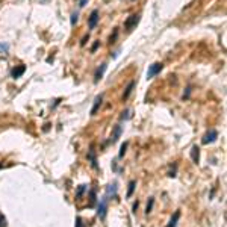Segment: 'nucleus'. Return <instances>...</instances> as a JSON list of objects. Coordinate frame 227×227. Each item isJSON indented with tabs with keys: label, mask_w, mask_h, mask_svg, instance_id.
<instances>
[{
	"label": "nucleus",
	"mask_w": 227,
	"mask_h": 227,
	"mask_svg": "<svg viewBox=\"0 0 227 227\" xmlns=\"http://www.w3.org/2000/svg\"><path fill=\"white\" fill-rule=\"evenodd\" d=\"M88 159L91 162V167L94 170H98V164H97V156H95V150H94V145L89 147V152H88Z\"/></svg>",
	"instance_id": "7"
},
{
	"label": "nucleus",
	"mask_w": 227,
	"mask_h": 227,
	"mask_svg": "<svg viewBox=\"0 0 227 227\" xmlns=\"http://www.w3.org/2000/svg\"><path fill=\"white\" fill-rule=\"evenodd\" d=\"M86 191V185H80L79 188H77V191H76V197L77 198H80L82 195H83V192Z\"/></svg>",
	"instance_id": "18"
},
{
	"label": "nucleus",
	"mask_w": 227,
	"mask_h": 227,
	"mask_svg": "<svg viewBox=\"0 0 227 227\" xmlns=\"http://www.w3.org/2000/svg\"><path fill=\"white\" fill-rule=\"evenodd\" d=\"M189 92H191V86L186 88V94H183V98H188V97H189Z\"/></svg>",
	"instance_id": "28"
},
{
	"label": "nucleus",
	"mask_w": 227,
	"mask_h": 227,
	"mask_svg": "<svg viewBox=\"0 0 227 227\" xmlns=\"http://www.w3.org/2000/svg\"><path fill=\"white\" fill-rule=\"evenodd\" d=\"M98 9H94L92 12H91V15H89V18H88V27L89 29H94L95 26H97V23H98Z\"/></svg>",
	"instance_id": "6"
},
{
	"label": "nucleus",
	"mask_w": 227,
	"mask_h": 227,
	"mask_svg": "<svg viewBox=\"0 0 227 227\" xmlns=\"http://www.w3.org/2000/svg\"><path fill=\"white\" fill-rule=\"evenodd\" d=\"M77 20H79V14H77V12H73V14H71V26H74V24L77 23Z\"/></svg>",
	"instance_id": "21"
},
{
	"label": "nucleus",
	"mask_w": 227,
	"mask_h": 227,
	"mask_svg": "<svg viewBox=\"0 0 227 227\" xmlns=\"http://www.w3.org/2000/svg\"><path fill=\"white\" fill-rule=\"evenodd\" d=\"M107 201H109V198L103 197V198L100 200L98 206H97V216H98L100 219H103V218L106 216V210H107Z\"/></svg>",
	"instance_id": "3"
},
{
	"label": "nucleus",
	"mask_w": 227,
	"mask_h": 227,
	"mask_svg": "<svg viewBox=\"0 0 227 227\" xmlns=\"http://www.w3.org/2000/svg\"><path fill=\"white\" fill-rule=\"evenodd\" d=\"M216 138H218V132H216L215 129H210V130H209V132H206V135L201 138V144H204V145L212 144V142H215V141H216Z\"/></svg>",
	"instance_id": "2"
},
{
	"label": "nucleus",
	"mask_w": 227,
	"mask_h": 227,
	"mask_svg": "<svg viewBox=\"0 0 227 227\" xmlns=\"http://www.w3.org/2000/svg\"><path fill=\"white\" fill-rule=\"evenodd\" d=\"M98 46H100V41H95V43L92 44V47H91V52L94 53V52H95V50L98 49Z\"/></svg>",
	"instance_id": "24"
},
{
	"label": "nucleus",
	"mask_w": 227,
	"mask_h": 227,
	"mask_svg": "<svg viewBox=\"0 0 227 227\" xmlns=\"http://www.w3.org/2000/svg\"><path fill=\"white\" fill-rule=\"evenodd\" d=\"M138 23H139V15H138V14H132V15L124 21V27H126L127 30H132Z\"/></svg>",
	"instance_id": "4"
},
{
	"label": "nucleus",
	"mask_w": 227,
	"mask_h": 227,
	"mask_svg": "<svg viewBox=\"0 0 227 227\" xmlns=\"http://www.w3.org/2000/svg\"><path fill=\"white\" fill-rule=\"evenodd\" d=\"M76 227H83V222H82L80 216H76Z\"/></svg>",
	"instance_id": "23"
},
{
	"label": "nucleus",
	"mask_w": 227,
	"mask_h": 227,
	"mask_svg": "<svg viewBox=\"0 0 227 227\" xmlns=\"http://www.w3.org/2000/svg\"><path fill=\"white\" fill-rule=\"evenodd\" d=\"M130 114H132V110H130V109H126V110L123 112V115H121V120H129V118H130Z\"/></svg>",
	"instance_id": "20"
},
{
	"label": "nucleus",
	"mask_w": 227,
	"mask_h": 227,
	"mask_svg": "<svg viewBox=\"0 0 227 227\" xmlns=\"http://www.w3.org/2000/svg\"><path fill=\"white\" fill-rule=\"evenodd\" d=\"M88 40H89V35H85V37H83V40H82V41H80V46H85V44H86V41H88Z\"/></svg>",
	"instance_id": "27"
},
{
	"label": "nucleus",
	"mask_w": 227,
	"mask_h": 227,
	"mask_svg": "<svg viewBox=\"0 0 227 227\" xmlns=\"http://www.w3.org/2000/svg\"><path fill=\"white\" fill-rule=\"evenodd\" d=\"M8 224H6V218H5V215H2L0 213V227H6Z\"/></svg>",
	"instance_id": "22"
},
{
	"label": "nucleus",
	"mask_w": 227,
	"mask_h": 227,
	"mask_svg": "<svg viewBox=\"0 0 227 227\" xmlns=\"http://www.w3.org/2000/svg\"><path fill=\"white\" fill-rule=\"evenodd\" d=\"M106 68H107L106 62H103V64H100V67H97V70H95V73H94V83H98V82L101 80V77H103Z\"/></svg>",
	"instance_id": "5"
},
{
	"label": "nucleus",
	"mask_w": 227,
	"mask_h": 227,
	"mask_svg": "<svg viewBox=\"0 0 227 227\" xmlns=\"http://www.w3.org/2000/svg\"><path fill=\"white\" fill-rule=\"evenodd\" d=\"M191 159H192L194 164H198V161H200V147L194 145L191 149Z\"/></svg>",
	"instance_id": "12"
},
{
	"label": "nucleus",
	"mask_w": 227,
	"mask_h": 227,
	"mask_svg": "<svg viewBox=\"0 0 227 227\" xmlns=\"http://www.w3.org/2000/svg\"><path fill=\"white\" fill-rule=\"evenodd\" d=\"M135 186H136V182L135 180H130L129 182V189H127V198H130L132 195H133V191H135Z\"/></svg>",
	"instance_id": "16"
},
{
	"label": "nucleus",
	"mask_w": 227,
	"mask_h": 227,
	"mask_svg": "<svg viewBox=\"0 0 227 227\" xmlns=\"http://www.w3.org/2000/svg\"><path fill=\"white\" fill-rule=\"evenodd\" d=\"M110 195H112V197H117V183H115V182L110 183V185L106 188V195H104V197L109 198Z\"/></svg>",
	"instance_id": "11"
},
{
	"label": "nucleus",
	"mask_w": 227,
	"mask_h": 227,
	"mask_svg": "<svg viewBox=\"0 0 227 227\" xmlns=\"http://www.w3.org/2000/svg\"><path fill=\"white\" fill-rule=\"evenodd\" d=\"M138 206H139V203H138V201H135V203H133V206H132V209H133L132 212H136V209H138Z\"/></svg>",
	"instance_id": "29"
},
{
	"label": "nucleus",
	"mask_w": 227,
	"mask_h": 227,
	"mask_svg": "<svg viewBox=\"0 0 227 227\" xmlns=\"http://www.w3.org/2000/svg\"><path fill=\"white\" fill-rule=\"evenodd\" d=\"M95 203H97V194L94 189H91L89 191V207H94Z\"/></svg>",
	"instance_id": "15"
},
{
	"label": "nucleus",
	"mask_w": 227,
	"mask_h": 227,
	"mask_svg": "<svg viewBox=\"0 0 227 227\" xmlns=\"http://www.w3.org/2000/svg\"><path fill=\"white\" fill-rule=\"evenodd\" d=\"M24 71H26V65H18V67H14L11 70V76L14 79H18V77H21L24 74Z\"/></svg>",
	"instance_id": "9"
},
{
	"label": "nucleus",
	"mask_w": 227,
	"mask_h": 227,
	"mask_svg": "<svg viewBox=\"0 0 227 227\" xmlns=\"http://www.w3.org/2000/svg\"><path fill=\"white\" fill-rule=\"evenodd\" d=\"M117 37H118V30H115V32H114V37H110V43H115V40H117Z\"/></svg>",
	"instance_id": "25"
},
{
	"label": "nucleus",
	"mask_w": 227,
	"mask_h": 227,
	"mask_svg": "<svg viewBox=\"0 0 227 227\" xmlns=\"http://www.w3.org/2000/svg\"><path fill=\"white\" fill-rule=\"evenodd\" d=\"M88 3V0H79V8H85Z\"/></svg>",
	"instance_id": "26"
},
{
	"label": "nucleus",
	"mask_w": 227,
	"mask_h": 227,
	"mask_svg": "<svg viewBox=\"0 0 227 227\" xmlns=\"http://www.w3.org/2000/svg\"><path fill=\"white\" fill-rule=\"evenodd\" d=\"M121 133H123V127H121L120 124H117L115 127H114V133H112V136H110V142H112V144L117 142V141L120 139Z\"/></svg>",
	"instance_id": "10"
},
{
	"label": "nucleus",
	"mask_w": 227,
	"mask_h": 227,
	"mask_svg": "<svg viewBox=\"0 0 227 227\" xmlns=\"http://www.w3.org/2000/svg\"><path fill=\"white\" fill-rule=\"evenodd\" d=\"M127 147H129V142H124V144L121 145V149H120V153H118V158H123V156H124V153H126Z\"/></svg>",
	"instance_id": "19"
},
{
	"label": "nucleus",
	"mask_w": 227,
	"mask_h": 227,
	"mask_svg": "<svg viewBox=\"0 0 227 227\" xmlns=\"http://www.w3.org/2000/svg\"><path fill=\"white\" fill-rule=\"evenodd\" d=\"M162 68H164V65H162L161 62L152 64V65L149 67V70H147V79H153L156 74H159V73L162 71Z\"/></svg>",
	"instance_id": "1"
},
{
	"label": "nucleus",
	"mask_w": 227,
	"mask_h": 227,
	"mask_svg": "<svg viewBox=\"0 0 227 227\" xmlns=\"http://www.w3.org/2000/svg\"><path fill=\"white\" fill-rule=\"evenodd\" d=\"M135 85H136V82H135V80L129 82V85L126 86V91H124V94H123V100H127V98H129V95L132 94V91H133Z\"/></svg>",
	"instance_id": "13"
},
{
	"label": "nucleus",
	"mask_w": 227,
	"mask_h": 227,
	"mask_svg": "<svg viewBox=\"0 0 227 227\" xmlns=\"http://www.w3.org/2000/svg\"><path fill=\"white\" fill-rule=\"evenodd\" d=\"M41 2H44V0H41Z\"/></svg>",
	"instance_id": "30"
},
{
	"label": "nucleus",
	"mask_w": 227,
	"mask_h": 227,
	"mask_svg": "<svg viewBox=\"0 0 227 227\" xmlns=\"http://www.w3.org/2000/svg\"><path fill=\"white\" fill-rule=\"evenodd\" d=\"M101 103H103V94H100V95H97V97L94 98V104H92V107H91V115H95L97 110H98L100 106H101Z\"/></svg>",
	"instance_id": "8"
},
{
	"label": "nucleus",
	"mask_w": 227,
	"mask_h": 227,
	"mask_svg": "<svg viewBox=\"0 0 227 227\" xmlns=\"http://www.w3.org/2000/svg\"><path fill=\"white\" fill-rule=\"evenodd\" d=\"M179 218H180V210H176V212H174V215L171 216L170 222L167 224V227H176V225H177V221H179Z\"/></svg>",
	"instance_id": "14"
},
{
	"label": "nucleus",
	"mask_w": 227,
	"mask_h": 227,
	"mask_svg": "<svg viewBox=\"0 0 227 227\" xmlns=\"http://www.w3.org/2000/svg\"><path fill=\"white\" fill-rule=\"evenodd\" d=\"M153 204H155V198H153V197H150V198H149V201H147V207H145V213H147V215L152 212Z\"/></svg>",
	"instance_id": "17"
}]
</instances>
